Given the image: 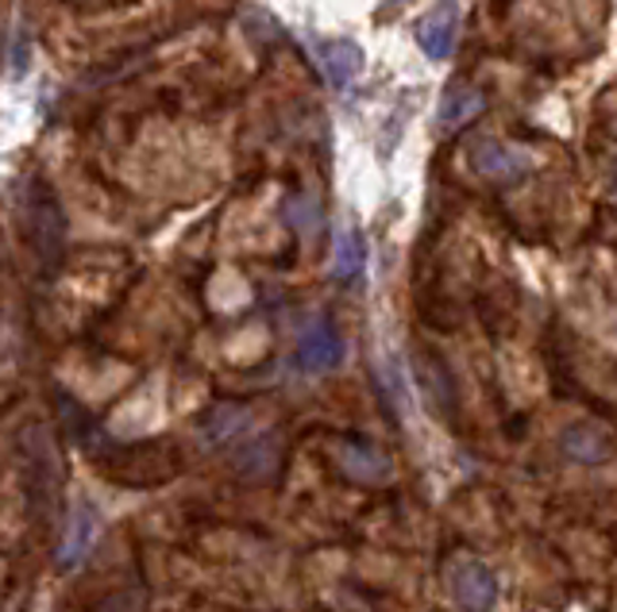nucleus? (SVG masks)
Returning <instances> with one entry per match:
<instances>
[{
  "mask_svg": "<svg viewBox=\"0 0 617 612\" xmlns=\"http://www.w3.org/2000/svg\"><path fill=\"white\" fill-rule=\"evenodd\" d=\"M244 408H236V405H221V408H213V412H209V420H205V439L209 443H224V439L232 436V431L240 428V423H244Z\"/></svg>",
  "mask_w": 617,
  "mask_h": 612,
  "instance_id": "nucleus-13",
  "label": "nucleus"
},
{
  "mask_svg": "<svg viewBox=\"0 0 617 612\" xmlns=\"http://www.w3.org/2000/svg\"><path fill=\"white\" fill-rule=\"evenodd\" d=\"M560 447H564L567 459L583 462V466H595V462L610 459V439H606L598 428H587V423H575V428H567L564 439H560Z\"/></svg>",
  "mask_w": 617,
  "mask_h": 612,
  "instance_id": "nucleus-10",
  "label": "nucleus"
},
{
  "mask_svg": "<svg viewBox=\"0 0 617 612\" xmlns=\"http://www.w3.org/2000/svg\"><path fill=\"white\" fill-rule=\"evenodd\" d=\"M275 462H278L275 439L263 436V439H255L252 447H244V451H240L236 470H240V474H247V477H263V474H270V470H275Z\"/></svg>",
  "mask_w": 617,
  "mask_h": 612,
  "instance_id": "nucleus-12",
  "label": "nucleus"
},
{
  "mask_svg": "<svg viewBox=\"0 0 617 612\" xmlns=\"http://www.w3.org/2000/svg\"><path fill=\"white\" fill-rule=\"evenodd\" d=\"M448 590L451 601L464 612H490L498 605V578L479 559H459L448 570Z\"/></svg>",
  "mask_w": 617,
  "mask_h": 612,
  "instance_id": "nucleus-3",
  "label": "nucleus"
},
{
  "mask_svg": "<svg viewBox=\"0 0 617 612\" xmlns=\"http://www.w3.org/2000/svg\"><path fill=\"white\" fill-rule=\"evenodd\" d=\"M340 470L351 477V482L363 485H379L390 477V459L371 443H359V439H348L340 443Z\"/></svg>",
  "mask_w": 617,
  "mask_h": 612,
  "instance_id": "nucleus-7",
  "label": "nucleus"
},
{
  "mask_svg": "<svg viewBox=\"0 0 617 612\" xmlns=\"http://www.w3.org/2000/svg\"><path fill=\"white\" fill-rule=\"evenodd\" d=\"M343 358V340L340 332H336L328 320H317V324L306 328V335H301L298 343V366L309 374H325V371H336Z\"/></svg>",
  "mask_w": 617,
  "mask_h": 612,
  "instance_id": "nucleus-4",
  "label": "nucleus"
},
{
  "mask_svg": "<svg viewBox=\"0 0 617 612\" xmlns=\"http://www.w3.org/2000/svg\"><path fill=\"white\" fill-rule=\"evenodd\" d=\"M93 536H97V513L89 505H77L74 516H70V532H66V544L58 547V567L62 570H74L77 562L85 559V551L93 547Z\"/></svg>",
  "mask_w": 617,
  "mask_h": 612,
  "instance_id": "nucleus-8",
  "label": "nucleus"
},
{
  "mask_svg": "<svg viewBox=\"0 0 617 612\" xmlns=\"http://www.w3.org/2000/svg\"><path fill=\"white\" fill-rule=\"evenodd\" d=\"M536 154L533 151H521V147L513 143H498V139H479V143L471 147V167L479 178H487V182H521L525 174H533L536 170Z\"/></svg>",
  "mask_w": 617,
  "mask_h": 612,
  "instance_id": "nucleus-2",
  "label": "nucleus"
},
{
  "mask_svg": "<svg viewBox=\"0 0 617 612\" xmlns=\"http://www.w3.org/2000/svg\"><path fill=\"white\" fill-rule=\"evenodd\" d=\"M417 39H421V51H425L428 58H448V54L456 51V39H459V12H456V4L448 0V4L433 8V12L421 20Z\"/></svg>",
  "mask_w": 617,
  "mask_h": 612,
  "instance_id": "nucleus-6",
  "label": "nucleus"
},
{
  "mask_svg": "<svg viewBox=\"0 0 617 612\" xmlns=\"http://www.w3.org/2000/svg\"><path fill=\"white\" fill-rule=\"evenodd\" d=\"M479 112H487V93L479 85H451L440 100V112H436V128H440V136H456Z\"/></svg>",
  "mask_w": 617,
  "mask_h": 612,
  "instance_id": "nucleus-5",
  "label": "nucleus"
},
{
  "mask_svg": "<svg viewBox=\"0 0 617 612\" xmlns=\"http://www.w3.org/2000/svg\"><path fill=\"white\" fill-rule=\"evenodd\" d=\"M366 266V247L359 232H340L336 239V255H332V273L336 281H355Z\"/></svg>",
  "mask_w": 617,
  "mask_h": 612,
  "instance_id": "nucleus-11",
  "label": "nucleus"
},
{
  "mask_svg": "<svg viewBox=\"0 0 617 612\" xmlns=\"http://www.w3.org/2000/svg\"><path fill=\"white\" fill-rule=\"evenodd\" d=\"M320 62H325V74L332 77V85H351L363 74V51L351 39H328L320 46Z\"/></svg>",
  "mask_w": 617,
  "mask_h": 612,
  "instance_id": "nucleus-9",
  "label": "nucleus"
},
{
  "mask_svg": "<svg viewBox=\"0 0 617 612\" xmlns=\"http://www.w3.org/2000/svg\"><path fill=\"white\" fill-rule=\"evenodd\" d=\"M28 239L39 250V258L46 262V270L62 262V250H66V216H62V204L54 197V190L46 182L28 185Z\"/></svg>",
  "mask_w": 617,
  "mask_h": 612,
  "instance_id": "nucleus-1",
  "label": "nucleus"
}]
</instances>
